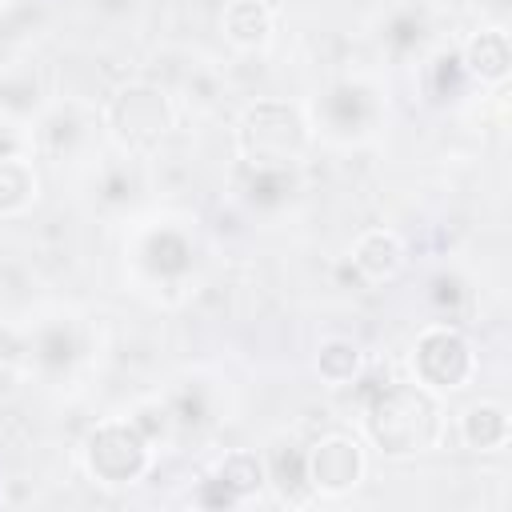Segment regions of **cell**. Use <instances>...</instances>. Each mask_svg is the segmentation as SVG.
Segmentation results:
<instances>
[{
	"mask_svg": "<svg viewBox=\"0 0 512 512\" xmlns=\"http://www.w3.org/2000/svg\"><path fill=\"white\" fill-rule=\"evenodd\" d=\"M372 432L388 452H412L432 432V404L412 388H392L372 412Z\"/></svg>",
	"mask_w": 512,
	"mask_h": 512,
	"instance_id": "1",
	"label": "cell"
},
{
	"mask_svg": "<svg viewBox=\"0 0 512 512\" xmlns=\"http://www.w3.org/2000/svg\"><path fill=\"white\" fill-rule=\"evenodd\" d=\"M240 140H244V152L252 156V164H280V160H292L304 148L300 120L280 104L252 108L248 120H244Z\"/></svg>",
	"mask_w": 512,
	"mask_h": 512,
	"instance_id": "2",
	"label": "cell"
},
{
	"mask_svg": "<svg viewBox=\"0 0 512 512\" xmlns=\"http://www.w3.org/2000/svg\"><path fill=\"white\" fill-rule=\"evenodd\" d=\"M416 368H420V376L428 380V384H440V388H456L464 376H468V368H472V356H468V348H464V340L456 336V332H428L424 340H420V348H416Z\"/></svg>",
	"mask_w": 512,
	"mask_h": 512,
	"instance_id": "3",
	"label": "cell"
},
{
	"mask_svg": "<svg viewBox=\"0 0 512 512\" xmlns=\"http://www.w3.org/2000/svg\"><path fill=\"white\" fill-rule=\"evenodd\" d=\"M116 120H120V132L132 136V140H156L164 128H168V108L156 92L148 88H132L116 100Z\"/></svg>",
	"mask_w": 512,
	"mask_h": 512,
	"instance_id": "4",
	"label": "cell"
},
{
	"mask_svg": "<svg viewBox=\"0 0 512 512\" xmlns=\"http://www.w3.org/2000/svg\"><path fill=\"white\" fill-rule=\"evenodd\" d=\"M88 456H92V468L100 476L124 480V476H132L140 468L144 448H140V440L128 428H104L100 436H92V452Z\"/></svg>",
	"mask_w": 512,
	"mask_h": 512,
	"instance_id": "5",
	"label": "cell"
},
{
	"mask_svg": "<svg viewBox=\"0 0 512 512\" xmlns=\"http://www.w3.org/2000/svg\"><path fill=\"white\" fill-rule=\"evenodd\" d=\"M356 472H360V456L356 444L348 440H324L312 456V480L324 488H344L356 480Z\"/></svg>",
	"mask_w": 512,
	"mask_h": 512,
	"instance_id": "6",
	"label": "cell"
},
{
	"mask_svg": "<svg viewBox=\"0 0 512 512\" xmlns=\"http://www.w3.org/2000/svg\"><path fill=\"white\" fill-rule=\"evenodd\" d=\"M356 264H360L372 280L392 276V272L400 268V240L388 236V232H372V236H364L360 248H356Z\"/></svg>",
	"mask_w": 512,
	"mask_h": 512,
	"instance_id": "7",
	"label": "cell"
},
{
	"mask_svg": "<svg viewBox=\"0 0 512 512\" xmlns=\"http://www.w3.org/2000/svg\"><path fill=\"white\" fill-rule=\"evenodd\" d=\"M468 64H472L480 76L500 80V76L508 72V40H504V32H480V36L472 40V48H468Z\"/></svg>",
	"mask_w": 512,
	"mask_h": 512,
	"instance_id": "8",
	"label": "cell"
},
{
	"mask_svg": "<svg viewBox=\"0 0 512 512\" xmlns=\"http://www.w3.org/2000/svg\"><path fill=\"white\" fill-rule=\"evenodd\" d=\"M464 432H468V440H472V444L488 448V444H500V440H504V432H508V420H504V412H500V408L484 404V408H472V412H468V420H464Z\"/></svg>",
	"mask_w": 512,
	"mask_h": 512,
	"instance_id": "9",
	"label": "cell"
}]
</instances>
